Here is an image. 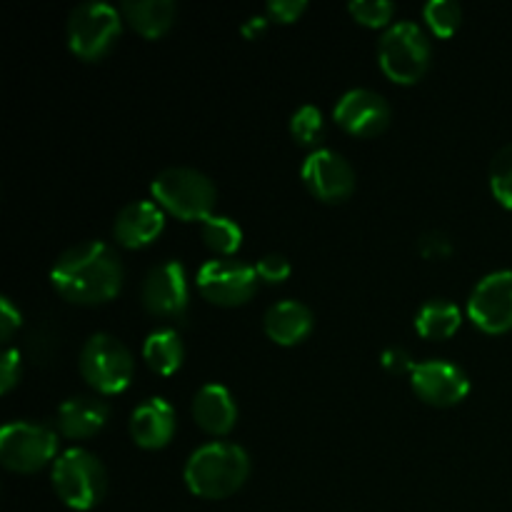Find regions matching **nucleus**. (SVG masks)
I'll list each match as a JSON object with an SVG mask.
<instances>
[{"instance_id": "39448f33", "label": "nucleus", "mask_w": 512, "mask_h": 512, "mask_svg": "<svg viewBox=\"0 0 512 512\" xmlns=\"http://www.w3.org/2000/svg\"><path fill=\"white\" fill-rule=\"evenodd\" d=\"M380 68L393 83L413 85L428 73L433 48L428 33L415 20H395L378 45Z\"/></svg>"}, {"instance_id": "f8f14e48", "label": "nucleus", "mask_w": 512, "mask_h": 512, "mask_svg": "<svg viewBox=\"0 0 512 512\" xmlns=\"http://www.w3.org/2000/svg\"><path fill=\"white\" fill-rule=\"evenodd\" d=\"M305 188L323 203H343L355 190V170L333 148H315L300 168Z\"/></svg>"}, {"instance_id": "20e7f679", "label": "nucleus", "mask_w": 512, "mask_h": 512, "mask_svg": "<svg viewBox=\"0 0 512 512\" xmlns=\"http://www.w3.org/2000/svg\"><path fill=\"white\" fill-rule=\"evenodd\" d=\"M53 488L58 498L73 510H93L108 490V473L95 453L68 448L53 463Z\"/></svg>"}, {"instance_id": "f257e3e1", "label": "nucleus", "mask_w": 512, "mask_h": 512, "mask_svg": "<svg viewBox=\"0 0 512 512\" xmlns=\"http://www.w3.org/2000/svg\"><path fill=\"white\" fill-rule=\"evenodd\" d=\"M123 275V263L108 243L83 240L58 255L50 283L70 303L98 305L120 293Z\"/></svg>"}, {"instance_id": "7c9ffc66", "label": "nucleus", "mask_w": 512, "mask_h": 512, "mask_svg": "<svg viewBox=\"0 0 512 512\" xmlns=\"http://www.w3.org/2000/svg\"><path fill=\"white\" fill-rule=\"evenodd\" d=\"M305 10H308L305 0H270L265 5V15L270 20H278V23H295Z\"/></svg>"}, {"instance_id": "6e6552de", "label": "nucleus", "mask_w": 512, "mask_h": 512, "mask_svg": "<svg viewBox=\"0 0 512 512\" xmlns=\"http://www.w3.org/2000/svg\"><path fill=\"white\" fill-rule=\"evenodd\" d=\"M123 30L120 10L110 3L90 0L75 5L68 18V45L78 58L100 60L110 53Z\"/></svg>"}, {"instance_id": "c85d7f7f", "label": "nucleus", "mask_w": 512, "mask_h": 512, "mask_svg": "<svg viewBox=\"0 0 512 512\" xmlns=\"http://www.w3.org/2000/svg\"><path fill=\"white\" fill-rule=\"evenodd\" d=\"M418 250L423 253V258L428 260H445L453 255V240L445 233H440V230H430V233H425L423 238H420Z\"/></svg>"}, {"instance_id": "423d86ee", "label": "nucleus", "mask_w": 512, "mask_h": 512, "mask_svg": "<svg viewBox=\"0 0 512 512\" xmlns=\"http://www.w3.org/2000/svg\"><path fill=\"white\" fill-rule=\"evenodd\" d=\"M80 373L98 395H118L133 380L135 358L115 335L95 333L80 350Z\"/></svg>"}, {"instance_id": "2f4dec72", "label": "nucleus", "mask_w": 512, "mask_h": 512, "mask_svg": "<svg viewBox=\"0 0 512 512\" xmlns=\"http://www.w3.org/2000/svg\"><path fill=\"white\" fill-rule=\"evenodd\" d=\"M380 365H383L388 373L403 375V373H413L418 363H415L413 355H410L408 350L400 348V345H393V348L383 350V355H380Z\"/></svg>"}, {"instance_id": "f03ea898", "label": "nucleus", "mask_w": 512, "mask_h": 512, "mask_svg": "<svg viewBox=\"0 0 512 512\" xmlns=\"http://www.w3.org/2000/svg\"><path fill=\"white\" fill-rule=\"evenodd\" d=\"M250 475V458L240 445L215 440L193 450L185 463L188 490L205 500H223L238 493Z\"/></svg>"}, {"instance_id": "1a4fd4ad", "label": "nucleus", "mask_w": 512, "mask_h": 512, "mask_svg": "<svg viewBox=\"0 0 512 512\" xmlns=\"http://www.w3.org/2000/svg\"><path fill=\"white\" fill-rule=\"evenodd\" d=\"M200 295L208 303L223 305V308H235L245 305L258 290V270L238 258H210L208 263L200 265L198 270Z\"/></svg>"}, {"instance_id": "4468645a", "label": "nucleus", "mask_w": 512, "mask_h": 512, "mask_svg": "<svg viewBox=\"0 0 512 512\" xmlns=\"http://www.w3.org/2000/svg\"><path fill=\"white\" fill-rule=\"evenodd\" d=\"M390 105L378 90L373 88H350L338 98L333 108L335 123L350 135L358 138H373L390 125Z\"/></svg>"}, {"instance_id": "473e14b6", "label": "nucleus", "mask_w": 512, "mask_h": 512, "mask_svg": "<svg viewBox=\"0 0 512 512\" xmlns=\"http://www.w3.org/2000/svg\"><path fill=\"white\" fill-rule=\"evenodd\" d=\"M20 320H23V315H20V310L15 308L13 300L10 298L0 300V338H3V343H8V340L13 338L15 330L20 328Z\"/></svg>"}, {"instance_id": "a878e982", "label": "nucleus", "mask_w": 512, "mask_h": 512, "mask_svg": "<svg viewBox=\"0 0 512 512\" xmlns=\"http://www.w3.org/2000/svg\"><path fill=\"white\" fill-rule=\"evenodd\" d=\"M490 190L500 205L512 210V143L503 145L490 163Z\"/></svg>"}, {"instance_id": "0eeeda50", "label": "nucleus", "mask_w": 512, "mask_h": 512, "mask_svg": "<svg viewBox=\"0 0 512 512\" xmlns=\"http://www.w3.org/2000/svg\"><path fill=\"white\" fill-rule=\"evenodd\" d=\"M58 460V433L45 423L13 420L0 430V463L13 473H38Z\"/></svg>"}, {"instance_id": "2eb2a0df", "label": "nucleus", "mask_w": 512, "mask_h": 512, "mask_svg": "<svg viewBox=\"0 0 512 512\" xmlns=\"http://www.w3.org/2000/svg\"><path fill=\"white\" fill-rule=\"evenodd\" d=\"M165 228V210L155 200H133L118 213L113 235L123 248H145Z\"/></svg>"}, {"instance_id": "6ab92c4d", "label": "nucleus", "mask_w": 512, "mask_h": 512, "mask_svg": "<svg viewBox=\"0 0 512 512\" xmlns=\"http://www.w3.org/2000/svg\"><path fill=\"white\" fill-rule=\"evenodd\" d=\"M263 330L273 343L298 345L313 333V313L300 300H280L265 310Z\"/></svg>"}, {"instance_id": "c756f323", "label": "nucleus", "mask_w": 512, "mask_h": 512, "mask_svg": "<svg viewBox=\"0 0 512 512\" xmlns=\"http://www.w3.org/2000/svg\"><path fill=\"white\" fill-rule=\"evenodd\" d=\"M20 373H23V363H20V350L5 348L3 358H0V393H10L18 385Z\"/></svg>"}, {"instance_id": "9d476101", "label": "nucleus", "mask_w": 512, "mask_h": 512, "mask_svg": "<svg viewBox=\"0 0 512 512\" xmlns=\"http://www.w3.org/2000/svg\"><path fill=\"white\" fill-rule=\"evenodd\" d=\"M140 300H143V308L155 318H185L190 305V290L183 265L178 260L153 265L140 288Z\"/></svg>"}, {"instance_id": "7ed1b4c3", "label": "nucleus", "mask_w": 512, "mask_h": 512, "mask_svg": "<svg viewBox=\"0 0 512 512\" xmlns=\"http://www.w3.org/2000/svg\"><path fill=\"white\" fill-rule=\"evenodd\" d=\"M153 200L163 210L180 220H205L215 215V203H218V190L213 180L195 168H165L155 175L150 185Z\"/></svg>"}, {"instance_id": "cd10ccee", "label": "nucleus", "mask_w": 512, "mask_h": 512, "mask_svg": "<svg viewBox=\"0 0 512 512\" xmlns=\"http://www.w3.org/2000/svg\"><path fill=\"white\" fill-rule=\"evenodd\" d=\"M255 270H258V278L268 285H278L285 283L290 278V260L280 253H270L263 255V258L255 263Z\"/></svg>"}, {"instance_id": "bb28decb", "label": "nucleus", "mask_w": 512, "mask_h": 512, "mask_svg": "<svg viewBox=\"0 0 512 512\" xmlns=\"http://www.w3.org/2000/svg\"><path fill=\"white\" fill-rule=\"evenodd\" d=\"M350 15L358 20L360 25L368 28H390V20L395 15V3L390 0H353L348 5Z\"/></svg>"}, {"instance_id": "393cba45", "label": "nucleus", "mask_w": 512, "mask_h": 512, "mask_svg": "<svg viewBox=\"0 0 512 512\" xmlns=\"http://www.w3.org/2000/svg\"><path fill=\"white\" fill-rule=\"evenodd\" d=\"M290 133L300 145H315L325 133L323 110L318 105H300L290 118Z\"/></svg>"}, {"instance_id": "f3484780", "label": "nucleus", "mask_w": 512, "mask_h": 512, "mask_svg": "<svg viewBox=\"0 0 512 512\" xmlns=\"http://www.w3.org/2000/svg\"><path fill=\"white\" fill-rule=\"evenodd\" d=\"M110 408L100 395H75L58 408V430L68 440L93 438L108 425Z\"/></svg>"}, {"instance_id": "dca6fc26", "label": "nucleus", "mask_w": 512, "mask_h": 512, "mask_svg": "<svg viewBox=\"0 0 512 512\" xmlns=\"http://www.w3.org/2000/svg\"><path fill=\"white\" fill-rule=\"evenodd\" d=\"M178 420L175 408L165 398H148L130 415V435L145 450H160L173 440Z\"/></svg>"}, {"instance_id": "5701e85b", "label": "nucleus", "mask_w": 512, "mask_h": 512, "mask_svg": "<svg viewBox=\"0 0 512 512\" xmlns=\"http://www.w3.org/2000/svg\"><path fill=\"white\" fill-rule=\"evenodd\" d=\"M200 235H203L205 245L218 253V258H233L243 245V228L228 215H210L200 225Z\"/></svg>"}, {"instance_id": "412c9836", "label": "nucleus", "mask_w": 512, "mask_h": 512, "mask_svg": "<svg viewBox=\"0 0 512 512\" xmlns=\"http://www.w3.org/2000/svg\"><path fill=\"white\" fill-rule=\"evenodd\" d=\"M463 325V313L458 305L448 298H433L420 305L415 315V330L428 340L453 338Z\"/></svg>"}, {"instance_id": "aec40b11", "label": "nucleus", "mask_w": 512, "mask_h": 512, "mask_svg": "<svg viewBox=\"0 0 512 512\" xmlns=\"http://www.w3.org/2000/svg\"><path fill=\"white\" fill-rule=\"evenodd\" d=\"M123 18L145 38H160L175 23L178 5L173 0H125L120 5Z\"/></svg>"}, {"instance_id": "ddd939ff", "label": "nucleus", "mask_w": 512, "mask_h": 512, "mask_svg": "<svg viewBox=\"0 0 512 512\" xmlns=\"http://www.w3.org/2000/svg\"><path fill=\"white\" fill-rule=\"evenodd\" d=\"M410 385L423 403L435 405V408H450V405L463 403L470 393L468 373L460 365L438 358L415 365V370L410 373Z\"/></svg>"}, {"instance_id": "a211bd4d", "label": "nucleus", "mask_w": 512, "mask_h": 512, "mask_svg": "<svg viewBox=\"0 0 512 512\" xmlns=\"http://www.w3.org/2000/svg\"><path fill=\"white\" fill-rule=\"evenodd\" d=\"M193 418L208 435L223 438L238 423V405L233 393L220 383H208L195 393Z\"/></svg>"}, {"instance_id": "b1692460", "label": "nucleus", "mask_w": 512, "mask_h": 512, "mask_svg": "<svg viewBox=\"0 0 512 512\" xmlns=\"http://www.w3.org/2000/svg\"><path fill=\"white\" fill-rule=\"evenodd\" d=\"M423 18L435 35L450 38L463 23V8L455 0H430L423 8Z\"/></svg>"}, {"instance_id": "72a5a7b5", "label": "nucleus", "mask_w": 512, "mask_h": 512, "mask_svg": "<svg viewBox=\"0 0 512 512\" xmlns=\"http://www.w3.org/2000/svg\"><path fill=\"white\" fill-rule=\"evenodd\" d=\"M265 28H268V15H253V18H248L243 25H240V33H243L245 38L253 40L258 38Z\"/></svg>"}, {"instance_id": "9b49d317", "label": "nucleus", "mask_w": 512, "mask_h": 512, "mask_svg": "<svg viewBox=\"0 0 512 512\" xmlns=\"http://www.w3.org/2000/svg\"><path fill=\"white\" fill-rule=\"evenodd\" d=\"M468 315L483 333L512 330V270L488 273L468 298Z\"/></svg>"}, {"instance_id": "4be33fe9", "label": "nucleus", "mask_w": 512, "mask_h": 512, "mask_svg": "<svg viewBox=\"0 0 512 512\" xmlns=\"http://www.w3.org/2000/svg\"><path fill=\"white\" fill-rule=\"evenodd\" d=\"M143 358L153 373L173 375L175 370L183 365V340H180V335L170 328L155 330V333H150L148 338H145Z\"/></svg>"}]
</instances>
